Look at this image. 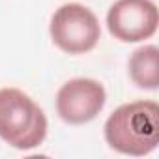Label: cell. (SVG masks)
<instances>
[{"label":"cell","mask_w":159,"mask_h":159,"mask_svg":"<svg viewBox=\"0 0 159 159\" xmlns=\"http://www.w3.org/2000/svg\"><path fill=\"white\" fill-rule=\"evenodd\" d=\"M107 144L133 157L152 153L159 144V105L155 101H131L120 105L105 122Z\"/></svg>","instance_id":"obj_1"},{"label":"cell","mask_w":159,"mask_h":159,"mask_svg":"<svg viewBox=\"0 0 159 159\" xmlns=\"http://www.w3.org/2000/svg\"><path fill=\"white\" fill-rule=\"evenodd\" d=\"M49 122L43 109L19 88H0V139L15 150L43 144Z\"/></svg>","instance_id":"obj_2"},{"label":"cell","mask_w":159,"mask_h":159,"mask_svg":"<svg viewBox=\"0 0 159 159\" xmlns=\"http://www.w3.org/2000/svg\"><path fill=\"white\" fill-rule=\"evenodd\" d=\"M49 32L52 43L66 54L90 52L101 38L99 19L79 2L62 4L51 17Z\"/></svg>","instance_id":"obj_3"},{"label":"cell","mask_w":159,"mask_h":159,"mask_svg":"<svg viewBox=\"0 0 159 159\" xmlns=\"http://www.w3.org/2000/svg\"><path fill=\"white\" fill-rule=\"evenodd\" d=\"M107 103V92L96 79L75 77L56 92V114L69 125H83L98 118Z\"/></svg>","instance_id":"obj_4"},{"label":"cell","mask_w":159,"mask_h":159,"mask_svg":"<svg viewBox=\"0 0 159 159\" xmlns=\"http://www.w3.org/2000/svg\"><path fill=\"white\" fill-rule=\"evenodd\" d=\"M159 26V11L152 0H116L107 11V28L122 43L150 39Z\"/></svg>","instance_id":"obj_5"},{"label":"cell","mask_w":159,"mask_h":159,"mask_svg":"<svg viewBox=\"0 0 159 159\" xmlns=\"http://www.w3.org/2000/svg\"><path fill=\"white\" fill-rule=\"evenodd\" d=\"M159 49L155 45H142L139 47L127 64L131 81L144 90H157L159 86Z\"/></svg>","instance_id":"obj_6"}]
</instances>
